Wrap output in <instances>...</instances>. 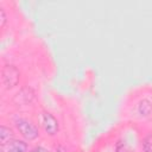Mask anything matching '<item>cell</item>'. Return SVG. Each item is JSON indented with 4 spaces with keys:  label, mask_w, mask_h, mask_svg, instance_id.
Returning a JSON list of instances; mask_svg holds the SVG:
<instances>
[{
    "label": "cell",
    "mask_w": 152,
    "mask_h": 152,
    "mask_svg": "<svg viewBox=\"0 0 152 152\" xmlns=\"http://www.w3.org/2000/svg\"><path fill=\"white\" fill-rule=\"evenodd\" d=\"M142 152H152V133H147L141 140Z\"/></svg>",
    "instance_id": "cell-8"
},
{
    "label": "cell",
    "mask_w": 152,
    "mask_h": 152,
    "mask_svg": "<svg viewBox=\"0 0 152 152\" xmlns=\"http://www.w3.org/2000/svg\"><path fill=\"white\" fill-rule=\"evenodd\" d=\"M6 23H7V15H6V12H5V10H4L2 7H0V27H1V28L5 27Z\"/></svg>",
    "instance_id": "cell-9"
},
{
    "label": "cell",
    "mask_w": 152,
    "mask_h": 152,
    "mask_svg": "<svg viewBox=\"0 0 152 152\" xmlns=\"http://www.w3.org/2000/svg\"><path fill=\"white\" fill-rule=\"evenodd\" d=\"M20 80V71L12 64H6L1 69V81L5 89H12Z\"/></svg>",
    "instance_id": "cell-2"
},
{
    "label": "cell",
    "mask_w": 152,
    "mask_h": 152,
    "mask_svg": "<svg viewBox=\"0 0 152 152\" xmlns=\"http://www.w3.org/2000/svg\"><path fill=\"white\" fill-rule=\"evenodd\" d=\"M13 139H15L13 129L11 127L6 126V125H1L0 126V145L5 146L10 141H12Z\"/></svg>",
    "instance_id": "cell-6"
},
{
    "label": "cell",
    "mask_w": 152,
    "mask_h": 152,
    "mask_svg": "<svg viewBox=\"0 0 152 152\" xmlns=\"http://www.w3.org/2000/svg\"><path fill=\"white\" fill-rule=\"evenodd\" d=\"M27 141L24 139H13L7 145L1 146V152H28Z\"/></svg>",
    "instance_id": "cell-4"
},
{
    "label": "cell",
    "mask_w": 152,
    "mask_h": 152,
    "mask_svg": "<svg viewBox=\"0 0 152 152\" xmlns=\"http://www.w3.org/2000/svg\"><path fill=\"white\" fill-rule=\"evenodd\" d=\"M42 126L45 131V133L50 137H55L58 131H59V124L58 120L49 112H43L42 113V119H40Z\"/></svg>",
    "instance_id": "cell-3"
},
{
    "label": "cell",
    "mask_w": 152,
    "mask_h": 152,
    "mask_svg": "<svg viewBox=\"0 0 152 152\" xmlns=\"http://www.w3.org/2000/svg\"><path fill=\"white\" fill-rule=\"evenodd\" d=\"M28 152H49V150L46 148V147H44V146H40V145H38V146H34V147H32Z\"/></svg>",
    "instance_id": "cell-10"
},
{
    "label": "cell",
    "mask_w": 152,
    "mask_h": 152,
    "mask_svg": "<svg viewBox=\"0 0 152 152\" xmlns=\"http://www.w3.org/2000/svg\"><path fill=\"white\" fill-rule=\"evenodd\" d=\"M138 112L141 116H148L152 113V103L148 100H141L138 104Z\"/></svg>",
    "instance_id": "cell-7"
},
{
    "label": "cell",
    "mask_w": 152,
    "mask_h": 152,
    "mask_svg": "<svg viewBox=\"0 0 152 152\" xmlns=\"http://www.w3.org/2000/svg\"><path fill=\"white\" fill-rule=\"evenodd\" d=\"M14 127L20 133L24 140L26 141H33L39 137V129L38 127L28 119L26 118H15L14 119Z\"/></svg>",
    "instance_id": "cell-1"
},
{
    "label": "cell",
    "mask_w": 152,
    "mask_h": 152,
    "mask_svg": "<svg viewBox=\"0 0 152 152\" xmlns=\"http://www.w3.org/2000/svg\"><path fill=\"white\" fill-rule=\"evenodd\" d=\"M34 97V94L32 91L31 88H23L14 97V101L18 103V104H27V103H31L32 100Z\"/></svg>",
    "instance_id": "cell-5"
}]
</instances>
